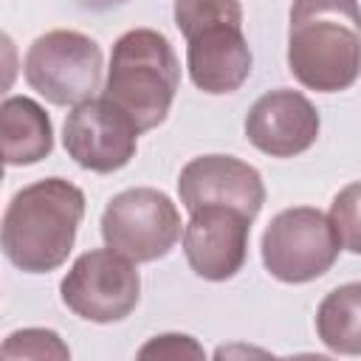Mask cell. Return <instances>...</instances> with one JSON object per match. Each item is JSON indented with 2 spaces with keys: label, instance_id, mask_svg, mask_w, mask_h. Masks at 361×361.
Segmentation results:
<instances>
[{
  "label": "cell",
  "instance_id": "obj_7",
  "mask_svg": "<svg viewBox=\"0 0 361 361\" xmlns=\"http://www.w3.org/2000/svg\"><path fill=\"white\" fill-rule=\"evenodd\" d=\"M180 237V212L169 195L135 186L110 197L102 212V240L133 262L166 257Z\"/></svg>",
  "mask_w": 361,
  "mask_h": 361
},
{
  "label": "cell",
  "instance_id": "obj_9",
  "mask_svg": "<svg viewBox=\"0 0 361 361\" xmlns=\"http://www.w3.org/2000/svg\"><path fill=\"white\" fill-rule=\"evenodd\" d=\"M141 130L135 121L118 110L110 99H87L76 104L62 127L65 152L90 172L110 175L135 158Z\"/></svg>",
  "mask_w": 361,
  "mask_h": 361
},
{
  "label": "cell",
  "instance_id": "obj_14",
  "mask_svg": "<svg viewBox=\"0 0 361 361\" xmlns=\"http://www.w3.org/2000/svg\"><path fill=\"white\" fill-rule=\"evenodd\" d=\"M322 344L341 355H361V282L333 288L316 310Z\"/></svg>",
  "mask_w": 361,
  "mask_h": 361
},
{
  "label": "cell",
  "instance_id": "obj_16",
  "mask_svg": "<svg viewBox=\"0 0 361 361\" xmlns=\"http://www.w3.org/2000/svg\"><path fill=\"white\" fill-rule=\"evenodd\" d=\"M3 358H71V350L54 330L25 327L6 338Z\"/></svg>",
  "mask_w": 361,
  "mask_h": 361
},
{
  "label": "cell",
  "instance_id": "obj_8",
  "mask_svg": "<svg viewBox=\"0 0 361 361\" xmlns=\"http://www.w3.org/2000/svg\"><path fill=\"white\" fill-rule=\"evenodd\" d=\"M135 265L138 262L113 248L85 251L59 285L62 305L93 324L127 319L141 299V276Z\"/></svg>",
  "mask_w": 361,
  "mask_h": 361
},
{
  "label": "cell",
  "instance_id": "obj_17",
  "mask_svg": "<svg viewBox=\"0 0 361 361\" xmlns=\"http://www.w3.org/2000/svg\"><path fill=\"white\" fill-rule=\"evenodd\" d=\"M138 358H203V347L192 336L164 333V336L149 338L138 350Z\"/></svg>",
  "mask_w": 361,
  "mask_h": 361
},
{
  "label": "cell",
  "instance_id": "obj_3",
  "mask_svg": "<svg viewBox=\"0 0 361 361\" xmlns=\"http://www.w3.org/2000/svg\"><path fill=\"white\" fill-rule=\"evenodd\" d=\"M175 25L186 39V68L197 90L234 93L251 76L240 0H175Z\"/></svg>",
  "mask_w": 361,
  "mask_h": 361
},
{
  "label": "cell",
  "instance_id": "obj_15",
  "mask_svg": "<svg viewBox=\"0 0 361 361\" xmlns=\"http://www.w3.org/2000/svg\"><path fill=\"white\" fill-rule=\"evenodd\" d=\"M330 223L341 240V248L361 254V180L347 183L330 203Z\"/></svg>",
  "mask_w": 361,
  "mask_h": 361
},
{
  "label": "cell",
  "instance_id": "obj_13",
  "mask_svg": "<svg viewBox=\"0 0 361 361\" xmlns=\"http://www.w3.org/2000/svg\"><path fill=\"white\" fill-rule=\"evenodd\" d=\"M0 144L6 166H28L51 155L54 127L48 113L28 96H8L0 104Z\"/></svg>",
  "mask_w": 361,
  "mask_h": 361
},
{
  "label": "cell",
  "instance_id": "obj_12",
  "mask_svg": "<svg viewBox=\"0 0 361 361\" xmlns=\"http://www.w3.org/2000/svg\"><path fill=\"white\" fill-rule=\"evenodd\" d=\"M319 110L290 87L262 93L245 116V138L271 158H293L310 149L319 138Z\"/></svg>",
  "mask_w": 361,
  "mask_h": 361
},
{
  "label": "cell",
  "instance_id": "obj_6",
  "mask_svg": "<svg viewBox=\"0 0 361 361\" xmlns=\"http://www.w3.org/2000/svg\"><path fill=\"white\" fill-rule=\"evenodd\" d=\"M341 251L330 217L313 206L279 212L262 234V265L285 285H305L324 276Z\"/></svg>",
  "mask_w": 361,
  "mask_h": 361
},
{
  "label": "cell",
  "instance_id": "obj_10",
  "mask_svg": "<svg viewBox=\"0 0 361 361\" xmlns=\"http://www.w3.org/2000/svg\"><path fill=\"white\" fill-rule=\"evenodd\" d=\"M178 195L189 214L206 206H228L254 220L265 203V183L251 164L234 155H200L180 169Z\"/></svg>",
  "mask_w": 361,
  "mask_h": 361
},
{
  "label": "cell",
  "instance_id": "obj_11",
  "mask_svg": "<svg viewBox=\"0 0 361 361\" xmlns=\"http://www.w3.org/2000/svg\"><path fill=\"white\" fill-rule=\"evenodd\" d=\"M251 217L228 206H206L183 226V254L189 268L209 282L231 279L248 257Z\"/></svg>",
  "mask_w": 361,
  "mask_h": 361
},
{
  "label": "cell",
  "instance_id": "obj_2",
  "mask_svg": "<svg viewBox=\"0 0 361 361\" xmlns=\"http://www.w3.org/2000/svg\"><path fill=\"white\" fill-rule=\"evenodd\" d=\"M85 195L65 178H42L23 186L3 214V254L25 274H48L65 265L79 223Z\"/></svg>",
  "mask_w": 361,
  "mask_h": 361
},
{
  "label": "cell",
  "instance_id": "obj_18",
  "mask_svg": "<svg viewBox=\"0 0 361 361\" xmlns=\"http://www.w3.org/2000/svg\"><path fill=\"white\" fill-rule=\"evenodd\" d=\"M85 8H93V11H102V8H113V6H121L127 0H79Z\"/></svg>",
  "mask_w": 361,
  "mask_h": 361
},
{
  "label": "cell",
  "instance_id": "obj_1",
  "mask_svg": "<svg viewBox=\"0 0 361 361\" xmlns=\"http://www.w3.org/2000/svg\"><path fill=\"white\" fill-rule=\"evenodd\" d=\"M288 71L316 93H338L361 76L358 0H293Z\"/></svg>",
  "mask_w": 361,
  "mask_h": 361
},
{
  "label": "cell",
  "instance_id": "obj_4",
  "mask_svg": "<svg viewBox=\"0 0 361 361\" xmlns=\"http://www.w3.org/2000/svg\"><path fill=\"white\" fill-rule=\"evenodd\" d=\"M178 87L180 62L161 31L133 28L116 39L102 96L124 110L141 133L164 124Z\"/></svg>",
  "mask_w": 361,
  "mask_h": 361
},
{
  "label": "cell",
  "instance_id": "obj_5",
  "mask_svg": "<svg viewBox=\"0 0 361 361\" xmlns=\"http://www.w3.org/2000/svg\"><path fill=\"white\" fill-rule=\"evenodd\" d=\"M23 73L31 90L59 107H76L99 90L102 48L82 31L54 28L28 45Z\"/></svg>",
  "mask_w": 361,
  "mask_h": 361
}]
</instances>
